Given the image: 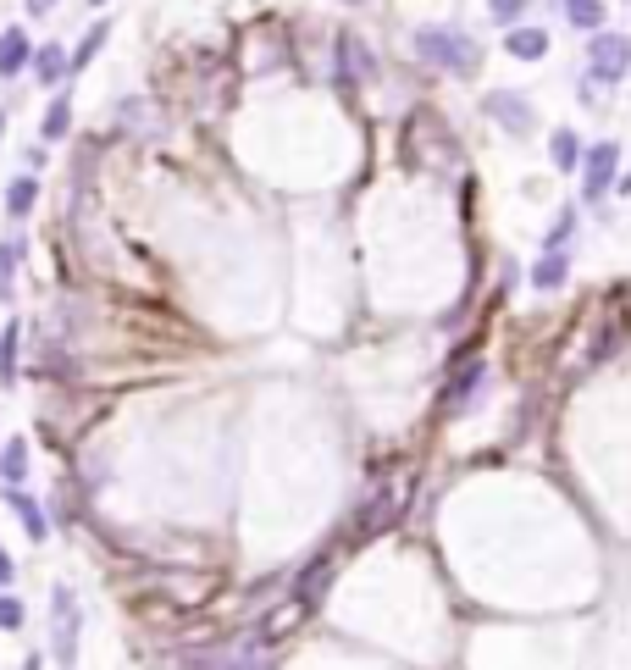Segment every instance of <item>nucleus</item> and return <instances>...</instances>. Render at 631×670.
Wrapping results in <instances>:
<instances>
[{
	"instance_id": "f257e3e1",
	"label": "nucleus",
	"mask_w": 631,
	"mask_h": 670,
	"mask_svg": "<svg viewBox=\"0 0 631 670\" xmlns=\"http://www.w3.org/2000/svg\"><path fill=\"white\" fill-rule=\"evenodd\" d=\"M416 50L432 61V67H443V72H460V78H471V72L482 67V50H477V39H471V34H460V28H438V23L416 28Z\"/></svg>"
},
{
	"instance_id": "f03ea898",
	"label": "nucleus",
	"mask_w": 631,
	"mask_h": 670,
	"mask_svg": "<svg viewBox=\"0 0 631 670\" xmlns=\"http://www.w3.org/2000/svg\"><path fill=\"white\" fill-rule=\"evenodd\" d=\"M78 626H84V615H78V599H72V587H50V643H56V665H72L78 659Z\"/></svg>"
},
{
	"instance_id": "7ed1b4c3",
	"label": "nucleus",
	"mask_w": 631,
	"mask_h": 670,
	"mask_svg": "<svg viewBox=\"0 0 631 670\" xmlns=\"http://www.w3.org/2000/svg\"><path fill=\"white\" fill-rule=\"evenodd\" d=\"M615 167H620V144L615 139H598L582 161V194L587 200H604L615 189Z\"/></svg>"
},
{
	"instance_id": "20e7f679",
	"label": "nucleus",
	"mask_w": 631,
	"mask_h": 670,
	"mask_svg": "<svg viewBox=\"0 0 631 670\" xmlns=\"http://www.w3.org/2000/svg\"><path fill=\"white\" fill-rule=\"evenodd\" d=\"M626 61H631V45L620 34H598L587 45V72H593L598 84H620L626 78Z\"/></svg>"
},
{
	"instance_id": "39448f33",
	"label": "nucleus",
	"mask_w": 631,
	"mask_h": 670,
	"mask_svg": "<svg viewBox=\"0 0 631 670\" xmlns=\"http://www.w3.org/2000/svg\"><path fill=\"white\" fill-rule=\"evenodd\" d=\"M482 106H488V117H499L510 133H526V128H532V106H526L515 89H499V95H488Z\"/></svg>"
},
{
	"instance_id": "423d86ee",
	"label": "nucleus",
	"mask_w": 631,
	"mask_h": 670,
	"mask_svg": "<svg viewBox=\"0 0 631 670\" xmlns=\"http://www.w3.org/2000/svg\"><path fill=\"white\" fill-rule=\"evenodd\" d=\"M28 56H34L28 34H23V28H6V34H0V78H17V72H28Z\"/></svg>"
},
{
	"instance_id": "0eeeda50",
	"label": "nucleus",
	"mask_w": 631,
	"mask_h": 670,
	"mask_svg": "<svg viewBox=\"0 0 631 670\" xmlns=\"http://www.w3.org/2000/svg\"><path fill=\"white\" fill-rule=\"evenodd\" d=\"M504 50L521 56V61H537L548 50V34H543V28H510V34H504Z\"/></svg>"
},
{
	"instance_id": "6e6552de",
	"label": "nucleus",
	"mask_w": 631,
	"mask_h": 670,
	"mask_svg": "<svg viewBox=\"0 0 631 670\" xmlns=\"http://www.w3.org/2000/svg\"><path fill=\"white\" fill-rule=\"evenodd\" d=\"M106 34H111V23H106V17H100V23H95V28H89V34H84V39H78V50H72V56H67V72H84V67H89V61H95V56H100V45H106Z\"/></svg>"
},
{
	"instance_id": "1a4fd4ad",
	"label": "nucleus",
	"mask_w": 631,
	"mask_h": 670,
	"mask_svg": "<svg viewBox=\"0 0 631 670\" xmlns=\"http://www.w3.org/2000/svg\"><path fill=\"white\" fill-rule=\"evenodd\" d=\"M565 277H571V261H565V250H548L543 261L532 266V288H560Z\"/></svg>"
},
{
	"instance_id": "9d476101",
	"label": "nucleus",
	"mask_w": 631,
	"mask_h": 670,
	"mask_svg": "<svg viewBox=\"0 0 631 670\" xmlns=\"http://www.w3.org/2000/svg\"><path fill=\"white\" fill-rule=\"evenodd\" d=\"M67 128H72V100L67 95H56L50 100V111H45V122H39V139H67Z\"/></svg>"
},
{
	"instance_id": "9b49d317",
	"label": "nucleus",
	"mask_w": 631,
	"mask_h": 670,
	"mask_svg": "<svg viewBox=\"0 0 631 670\" xmlns=\"http://www.w3.org/2000/svg\"><path fill=\"white\" fill-rule=\"evenodd\" d=\"M6 504H12V510H17V515H23V527H28V538H45V532H50V527H45V510H39V504H34V499H28V493H17V488H12V493H6Z\"/></svg>"
},
{
	"instance_id": "f8f14e48",
	"label": "nucleus",
	"mask_w": 631,
	"mask_h": 670,
	"mask_svg": "<svg viewBox=\"0 0 631 670\" xmlns=\"http://www.w3.org/2000/svg\"><path fill=\"white\" fill-rule=\"evenodd\" d=\"M0 477H6V482H23L28 477V443L23 438H12L6 449H0Z\"/></svg>"
},
{
	"instance_id": "ddd939ff",
	"label": "nucleus",
	"mask_w": 631,
	"mask_h": 670,
	"mask_svg": "<svg viewBox=\"0 0 631 670\" xmlns=\"http://www.w3.org/2000/svg\"><path fill=\"white\" fill-rule=\"evenodd\" d=\"M17 261H23V239H0V300H12Z\"/></svg>"
},
{
	"instance_id": "4468645a",
	"label": "nucleus",
	"mask_w": 631,
	"mask_h": 670,
	"mask_svg": "<svg viewBox=\"0 0 631 670\" xmlns=\"http://www.w3.org/2000/svg\"><path fill=\"white\" fill-rule=\"evenodd\" d=\"M34 200H39V183L34 178H17L12 189H6V216H28V211H34Z\"/></svg>"
},
{
	"instance_id": "2eb2a0df",
	"label": "nucleus",
	"mask_w": 631,
	"mask_h": 670,
	"mask_svg": "<svg viewBox=\"0 0 631 670\" xmlns=\"http://www.w3.org/2000/svg\"><path fill=\"white\" fill-rule=\"evenodd\" d=\"M34 61V72L45 78V84H56V78H67V56H61V45H45L39 56H28Z\"/></svg>"
},
{
	"instance_id": "dca6fc26",
	"label": "nucleus",
	"mask_w": 631,
	"mask_h": 670,
	"mask_svg": "<svg viewBox=\"0 0 631 670\" xmlns=\"http://www.w3.org/2000/svg\"><path fill=\"white\" fill-rule=\"evenodd\" d=\"M565 17L576 28H604V0H565Z\"/></svg>"
},
{
	"instance_id": "f3484780",
	"label": "nucleus",
	"mask_w": 631,
	"mask_h": 670,
	"mask_svg": "<svg viewBox=\"0 0 631 670\" xmlns=\"http://www.w3.org/2000/svg\"><path fill=\"white\" fill-rule=\"evenodd\" d=\"M576 156H582V144H576V133H571V128H560V133H554V167H560V172H571V167H576Z\"/></svg>"
},
{
	"instance_id": "a211bd4d",
	"label": "nucleus",
	"mask_w": 631,
	"mask_h": 670,
	"mask_svg": "<svg viewBox=\"0 0 631 670\" xmlns=\"http://www.w3.org/2000/svg\"><path fill=\"white\" fill-rule=\"evenodd\" d=\"M17 377V322L0 333V383H12Z\"/></svg>"
},
{
	"instance_id": "6ab92c4d",
	"label": "nucleus",
	"mask_w": 631,
	"mask_h": 670,
	"mask_svg": "<svg viewBox=\"0 0 631 670\" xmlns=\"http://www.w3.org/2000/svg\"><path fill=\"white\" fill-rule=\"evenodd\" d=\"M526 6L532 0H488V12H493V23H504V28H515L526 17Z\"/></svg>"
},
{
	"instance_id": "aec40b11",
	"label": "nucleus",
	"mask_w": 631,
	"mask_h": 670,
	"mask_svg": "<svg viewBox=\"0 0 631 670\" xmlns=\"http://www.w3.org/2000/svg\"><path fill=\"white\" fill-rule=\"evenodd\" d=\"M571 233H576V211H560V216H554V228H548V250H565V239H571Z\"/></svg>"
},
{
	"instance_id": "412c9836",
	"label": "nucleus",
	"mask_w": 631,
	"mask_h": 670,
	"mask_svg": "<svg viewBox=\"0 0 631 670\" xmlns=\"http://www.w3.org/2000/svg\"><path fill=\"white\" fill-rule=\"evenodd\" d=\"M23 626V604L17 599H0V632H17Z\"/></svg>"
},
{
	"instance_id": "4be33fe9",
	"label": "nucleus",
	"mask_w": 631,
	"mask_h": 670,
	"mask_svg": "<svg viewBox=\"0 0 631 670\" xmlns=\"http://www.w3.org/2000/svg\"><path fill=\"white\" fill-rule=\"evenodd\" d=\"M0 582H12V560L6 554H0Z\"/></svg>"
},
{
	"instance_id": "5701e85b",
	"label": "nucleus",
	"mask_w": 631,
	"mask_h": 670,
	"mask_svg": "<svg viewBox=\"0 0 631 670\" xmlns=\"http://www.w3.org/2000/svg\"><path fill=\"white\" fill-rule=\"evenodd\" d=\"M89 6H106V0H89Z\"/></svg>"
},
{
	"instance_id": "b1692460",
	"label": "nucleus",
	"mask_w": 631,
	"mask_h": 670,
	"mask_svg": "<svg viewBox=\"0 0 631 670\" xmlns=\"http://www.w3.org/2000/svg\"><path fill=\"white\" fill-rule=\"evenodd\" d=\"M0 128H6V117H0Z\"/></svg>"
},
{
	"instance_id": "393cba45",
	"label": "nucleus",
	"mask_w": 631,
	"mask_h": 670,
	"mask_svg": "<svg viewBox=\"0 0 631 670\" xmlns=\"http://www.w3.org/2000/svg\"><path fill=\"white\" fill-rule=\"evenodd\" d=\"M355 6H366V0H355Z\"/></svg>"
}]
</instances>
